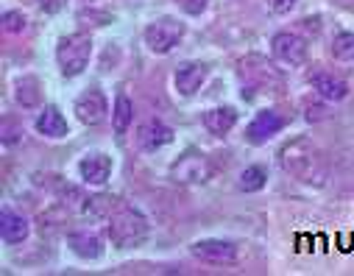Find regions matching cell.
Returning a JSON list of instances; mask_svg holds the SVG:
<instances>
[{"instance_id":"24","label":"cell","mask_w":354,"mask_h":276,"mask_svg":"<svg viewBox=\"0 0 354 276\" xmlns=\"http://www.w3.org/2000/svg\"><path fill=\"white\" fill-rule=\"evenodd\" d=\"M293 6H296V0H268V9L274 15H288L293 12Z\"/></svg>"},{"instance_id":"22","label":"cell","mask_w":354,"mask_h":276,"mask_svg":"<svg viewBox=\"0 0 354 276\" xmlns=\"http://www.w3.org/2000/svg\"><path fill=\"white\" fill-rule=\"evenodd\" d=\"M0 23H3L6 34H23L26 31V17L20 12H6L3 17H0Z\"/></svg>"},{"instance_id":"26","label":"cell","mask_w":354,"mask_h":276,"mask_svg":"<svg viewBox=\"0 0 354 276\" xmlns=\"http://www.w3.org/2000/svg\"><path fill=\"white\" fill-rule=\"evenodd\" d=\"M67 0H39V9L48 12V15H56L59 9H64Z\"/></svg>"},{"instance_id":"23","label":"cell","mask_w":354,"mask_h":276,"mask_svg":"<svg viewBox=\"0 0 354 276\" xmlns=\"http://www.w3.org/2000/svg\"><path fill=\"white\" fill-rule=\"evenodd\" d=\"M176 6H179L185 15H190V17H198V15L207 12L209 0H176Z\"/></svg>"},{"instance_id":"6","label":"cell","mask_w":354,"mask_h":276,"mask_svg":"<svg viewBox=\"0 0 354 276\" xmlns=\"http://www.w3.org/2000/svg\"><path fill=\"white\" fill-rule=\"evenodd\" d=\"M271 50L282 64H290V67H299L307 62V42L293 31H279L271 39Z\"/></svg>"},{"instance_id":"8","label":"cell","mask_w":354,"mask_h":276,"mask_svg":"<svg viewBox=\"0 0 354 276\" xmlns=\"http://www.w3.org/2000/svg\"><path fill=\"white\" fill-rule=\"evenodd\" d=\"M212 176V167L207 162L204 154H185L179 162L173 165V178L176 181H182V184H201Z\"/></svg>"},{"instance_id":"5","label":"cell","mask_w":354,"mask_h":276,"mask_svg":"<svg viewBox=\"0 0 354 276\" xmlns=\"http://www.w3.org/2000/svg\"><path fill=\"white\" fill-rule=\"evenodd\" d=\"M109 115V104H106V95L101 89H84L81 95L75 98V118L84 123V126H98L104 123Z\"/></svg>"},{"instance_id":"12","label":"cell","mask_w":354,"mask_h":276,"mask_svg":"<svg viewBox=\"0 0 354 276\" xmlns=\"http://www.w3.org/2000/svg\"><path fill=\"white\" fill-rule=\"evenodd\" d=\"M170 140H173V129L165 126L162 120H148V123L140 126V131H137V145H140L142 151H159V148H165Z\"/></svg>"},{"instance_id":"14","label":"cell","mask_w":354,"mask_h":276,"mask_svg":"<svg viewBox=\"0 0 354 276\" xmlns=\"http://www.w3.org/2000/svg\"><path fill=\"white\" fill-rule=\"evenodd\" d=\"M0 237H3L6 243H23L28 237V221L15 212V210H3L0 212Z\"/></svg>"},{"instance_id":"10","label":"cell","mask_w":354,"mask_h":276,"mask_svg":"<svg viewBox=\"0 0 354 276\" xmlns=\"http://www.w3.org/2000/svg\"><path fill=\"white\" fill-rule=\"evenodd\" d=\"M193 254L207 262H234L237 246L229 240H198V243H193Z\"/></svg>"},{"instance_id":"7","label":"cell","mask_w":354,"mask_h":276,"mask_svg":"<svg viewBox=\"0 0 354 276\" xmlns=\"http://www.w3.org/2000/svg\"><path fill=\"white\" fill-rule=\"evenodd\" d=\"M282 129H285V118H282L279 112H274V109H262V112H257L254 120L248 123V129H245V140H248L251 145H262V142H268L274 134H279Z\"/></svg>"},{"instance_id":"1","label":"cell","mask_w":354,"mask_h":276,"mask_svg":"<svg viewBox=\"0 0 354 276\" xmlns=\"http://www.w3.org/2000/svg\"><path fill=\"white\" fill-rule=\"evenodd\" d=\"M106 223H109L106 226L109 240L118 248H134V246L148 240V221H145V215L137 207H131V204H126L120 199L115 201L112 212L106 215Z\"/></svg>"},{"instance_id":"9","label":"cell","mask_w":354,"mask_h":276,"mask_svg":"<svg viewBox=\"0 0 354 276\" xmlns=\"http://www.w3.org/2000/svg\"><path fill=\"white\" fill-rule=\"evenodd\" d=\"M78 173L86 184H104L112 176V156L106 154H86L78 162Z\"/></svg>"},{"instance_id":"11","label":"cell","mask_w":354,"mask_h":276,"mask_svg":"<svg viewBox=\"0 0 354 276\" xmlns=\"http://www.w3.org/2000/svg\"><path fill=\"white\" fill-rule=\"evenodd\" d=\"M204 78H207V64L185 62V64H179V70H176V89H179L182 95H196L204 84Z\"/></svg>"},{"instance_id":"18","label":"cell","mask_w":354,"mask_h":276,"mask_svg":"<svg viewBox=\"0 0 354 276\" xmlns=\"http://www.w3.org/2000/svg\"><path fill=\"white\" fill-rule=\"evenodd\" d=\"M17 104L23 107V109H34V107H39V101H42V86H39V81L37 78H31V75H26L23 81H17Z\"/></svg>"},{"instance_id":"4","label":"cell","mask_w":354,"mask_h":276,"mask_svg":"<svg viewBox=\"0 0 354 276\" xmlns=\"http://www.w3.org/2000/svg\"><path fill=\"white\" fill-rule=\"evenodd\" d=\"M185 37V23L176 17H159L145 28V45L153 53H170Z\"/></svg>"},{"instance_id":"3","label":"cell","mask_w":354,"mask_h":276,"mask_svg":"<svg viewBox=\"0 0 354 276\" xmlns=\"http://www.w3.org/2000/svg\"><path fill=\"white\" fill-rule=\"evenodd\" d=\"M90 56H93V39L86 34H67L56 45V62L64 78L84 73V67L90 64Z\"/></svg>"},{"instance_id":"21","label":"cell","mask_w":354,"mask_h":276,"mask_svg":"<svg viewBox=\"0 0 354 276\" xmlns=\"http://www.w3.org/2000/svg\"><path fill=\"white\" fill-rule=\"evenodd\" d=\"M332 56L337 62H354V34L351 31H343L332 39Z\"/></svg>"},{"instance_id":"19","label":"cell","mask_w":354,"mask_h":276,"mask_svg":"<svg viewBox=\"0 0 354 276\" xmlns=\"http://www.w3.org/2000/svg\"><path fill=\"white\" fill-rule=\"evenodd\" d=\"M131 118H134V109H131V101H129V95H118V101H115V112H112V126H115V131L118 134H126L129 131V126H131Z\"/></svg>"},{"instance_id":"20","label":"cell","mask_w":354,"mask_h":276,"mask_svg":"<svg viewBox=\"0 0 354 276\" xmlns=\"http://www.w3.org/2000/svg\"><path fill=\"white\" fill-rule=\"evenodd\" d=\"M265 181H268V173H265L259 165H251L240 173V190L243 193H257L265 187Z\"/></svg>"},{"instance_id":"25","label":"cell","mask_w":354,"mask_h":276,"mask_svg":"<svg viewBox=\"0 0 354 276\" xmlns=\"http://www.w3.org/2000/svg\"><path fill=\"white\" fill-rule=\"evenodd\" d=\"M20 134H23V131H20L12 120H3V142H6V145H12L15 140H20Z\"/></svg>"},{"instance_id":"16","label":"cell","mask_w":354,"mask_h":276,"mask_svg":"<svg viewBox=\"0 0 354 276\" xmlns=\"http://www.w3.org/2000/svg\"><path fill=\"white\" fill-rule=\"evenodd\" d=\"M234 123H237V112L232 107H215V109L204 112V126H207L209 134L223 137L234 129Z\"/></svg>"},{"instance_id":"15","label":"cell","mask_w":354,"mask_h":276,"mask_svg":"<svg viewBox=\"0 0 354 276\" xmlns=\"http://www.w3.org/2000/svg\"><path fill=\"white\" fill-rule=\"evenodd\" d=\"M313 89L318 92L324 101H343L348 95L346 81L337 78V75H329V73H315L313 75Z\"/></svg>"},{"instance_id":"17","label":"cell","mask_w":354,"mask_h":276,"mask_svg":"<svg viewBox=\"0 0 354 276\" xmlns=\"http://www.w3.org/2000/svg\"><path fill=\"white\" fill-rule=\"evenodd\" d=\"M37 131L50 137V140H59V137H67V120L62 118V112L56 107H45L37 118Z\"/></svg>"},{"instance_id":"13","label":"cell","mask_w":354,"mask_h":276,"mask_svg":"<svg viewBox=\"0 0 354 276\" xmlns=\"http://www.w3.org/2000/svg\"><path fill=\"white\" fill-rule=\"evenodd\" d=\"M67 243H70V248H73L81 259H98V257L104 254V240H101L95 232H90V229L73 232V234L67 237Z\"/></svg>"},{"instance_id":"2","label":"cell","mask_w":354,"mask_h":276,"mask_svg":"<svg viewBox=\"0 0 354 276\" xmlns=\"http://www.w3.org/2000/svg\"><path fill=\"white\" fill-rule=\"evenodd\" d=\"M279 162L282 167L296 176L299 181H310V184H321L324 176H326V167H324V159L318 154V148L307 140H293L288 142L282 151H279Z\"/></svg>"}]
</instances>
